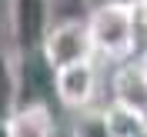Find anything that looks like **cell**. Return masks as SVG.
<instances>
[{
    "label": "cell",
    "mask_w": 147,
    "mask_h": 137,
    "mask_svg": "<svg viewBox=\"0 0 147 137\" xmlns=\"http://www.w3.org/2000/svg\"><path fill=\"white\" fill-rule=\"evenodd\" d=\"M87 30H90L94 54L107 57L114 64L134 57V17H130V7L100 0L97 7L87 10Z\"/></svg>",
    "instance_id": "cell-1"
},
{
    "label": "cell",
    "mask_w": 147,
    "mask_h": 137,
    "mask_svg": "<svg viewBox=\"0 0 147 137\" xmlns=\"http://www.w3.org/2000/svg\"><path fill=\"white\" fill-rule=\"evenodd\" d=\"M44 57L54 67L67 64H80V60H94V44H90V30H87V17H67L54 20L47 30L44 44H40Z\"/></svg>",
    "instance_id": "cell-2"
},
{
    "label": "cell",
    "mask_w": 147,
    "mask_h": 137,
    "mask_svg": "<svg viewBox=\"0 0 147 137\" xmlns=\"http://www.w3.org/2000/svg\"><path fill=\"white\" fill-rule=\"evenodd\" d=\"M17 70V104H57V67L44 57V50H24L13 60Z\"/></svg>",
    "instance_id": "cell-3"
},
{
    "label": "cell",
    "mask_w": 147,
    "mask_h": 137,
    "mask_svg": "<svg viewBox=\"0 0 147 137\" xmlns=\"http://www.w3.org/2000/svg\"><path fill=\"white\" fill-rule=\"evenodd\" d=\"M54 24L50 0H10V40L13 50H37Z\"/></svg>",
    "instance_id": "cell-4"
},
{
    "label": "cell",
    "mask_w": 147,
    "mask_h": 137,
    "mask_svg": "<svg viewBox=\"0 0 147 137\" xmlns=\"http://www.w3.org/2000/svg\"><path fill=\"white\" fill-rule=\"evenodd\" d=\"M94 97H97V64L94 60L57 67V104L70 110H84L94 104Z\"/></svg>",
    "instance_id": "cell-5"
},
{
    "label": "cell",
    "mask_w": 147,
    "mask_h": 137,
    "mask_svg": "<svg viewBox=\"0 0 147 137\" xmlns=\"http://www.w3.org/2000/svg\"><path fill=\"white\" fill-rule=\"evenodd\" d=\"M110 90H114L110 104H120V107L144 114V107H147V64L144 60H130V57L120 60L117 70H114Z\"/></svg>",
    "instance_id": "cell-6"
},
{
    "label": "cell",
    "mask_w": 147,
    "mask_h": 137,
    "mask_svg": "<svg viewBox=\"0 0 147 137\" xmlns=\"http://www.w3.org/2000/svg\"><path fill=\"white\" fill-rule=\"evenodd\" d=\"M7 137H54V110L47 104H17L3 120Z\"/></svg>",
    "instance_id": "cell-7"
},
{
    "label": "cell",
    "mask_w": 147,
    "mask_h": 137,
    "mask_svg": "<svg viewBox=\"0 0 147 137\" xmlns=\"http://www.w3.org/2000/svg\"><path fill=\"white\" fill-rule=\"evenodd\" d=\"M104 114H107V127H110V134H114V137H137L140 130L147 127L144 117H140L137 110L120 107V104H110Z\"/></svg>",
    "instance_id": "cell-8"
},
{
    "label": "cell",
    "mask_w": 147,
    "mask_h": 137,
    "mask_svg": "<svg viewBox=\"0 0 147 137\" xmlns=\"http://www.w3.org/2000/svg\"><path fill=\"white\" fill-rule=\"evenodd\" d=\"M17 107V70H13V57L0 47V120Z\"/></svg>",
    "instance_id": "cell-9"
},
{
    "label": "cell",
    "mask_w": 147,
    "mask_h": 137,
    "mask_svg": "<svg viewBox=\"0 0 147 137\" xmlns=\"http://www.w3.org/2000/svg\"><path fill=\"white\" fill-rule=\"evenodd\" d=\"M74 137H114L107 127V114L94 107H84L74 120Z\"/></svg>",
    "instance_id": "cell-10"
},
{
    "label": "cell",
    "mask_w": 147,
    "mask_h": 137,
    "mask_svg": "<svg viewBox=\"0 0 147 137\" xmlns=\"http://www.w3.org/2000/svg\"><path fill=\"white\" fill-rule=\"evenodd\" d=\"M130 17H134V54L147 50V0H137L130 7Z\"/></svg>",
    "instance_id": "cell-11"
},
{
    "label": "cell",
    "mask_w": 147,
    "mask_h": 137,
    "mask_svg": "<svg viewBox=\"0 0 147 137\" xmlns=\"http://www.w3.org/2000/svg\"><path fill=\"white\" fill-rule=\"evenodd\" d=\"M54 20H67V17H87L90 3L87 0H50Z\"/></svg>",
    "instance_id": "cell-12"
},
{
    "label": "cell",
    "mask_w": 147,
    "mask_h": 137,
    "mask_svg": "<svg viewBox=\"0 0 147 137\" xmlns=\"http://www.w3.org/2000/svg\"><path fill=\"white\" fill-rule=\"evenodd\" d=\"M107 3H120V7H134L137 0H107Z\"/></svg>",
    "instance_id": "cell-13"
},
{
    "label": "cell",
    "mask_w": 147,
    "mask_h": 137,
    "mask_svg": "<svg viewBox=\"0 0 147 137\" xmlns=\"http://www.w3.org/2000/svg\"><path fill=\"white\" fill-rule=\"evenodd\" d=\"M140 117H144V124H147V107H144V114H140Z\"/></svg>",
    "instance_id": "cell-14"
},
{
    "label": "cell",
    "mask_w": 147,
    "mask_h": 137,
    "mask_svg": "<svg viewBox=\"0 0 147 137\" xmlns=\"http://www.w3.org/2000/svg\"><path fill=\"white\" fill-rule=\"evenodd\" d=\"M144 64H147V50H144Z\"/></svg>",
    "instance_id": "cell-15"
}]
</instances>
